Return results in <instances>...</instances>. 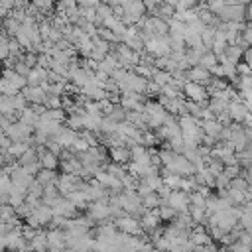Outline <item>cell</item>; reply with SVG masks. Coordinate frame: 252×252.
I'll list each match as a JSON object with an SVG mask.
<instances>
[{
  "label": "cell",
  "mask_w": 252,
  "mask_h": 252,
  "mask_svg": "<svg viewBox=\"0 0 252 252\" xmlns=\"http://www.w3.org/2000/svg\"><path fill=\"white\" fill-rule=\"evenodd\" d=\"M183 93L189 100H195V102H207V89L205 85L201 83H195V81H185L183 83Z\"/></svg>",
  "instance_id": "obj_1"
},
{
  "label": "cell",
  "mask_w": 252,
  "mask_h": 252,
  "mask_svg": "<svg viewBox=\"0 0 252 252\" xmlns=\"http://www.w3.org/2000/svg\"><path fill=\"white\" fill-rule=\"evenodd\" d=\"M98 35H100L104 41H108V43H110V41H112V43H118V41H120V37L116 35V32H112L110 28H104V26L98 28Z\"/></svg>",
  "instance_id": "obj_19"
},
{
  "label": "cell",
  "mask_w": 252,
  "mask_h": 252,
  "mask_svg": "<svg viewBox=\"0 0 252 252\" xmlns=\"http://www.w3.org/2000/svg\"><path fill=\"white\" fill-rule=\"evenodd\" d=\"M87 211H89V217L94 219V220H108V217H110V203H106V199L91 201Z\"/></svg>",
  "instance_id": "obj_3"
},
{
  "label": "cell",
  "mask_w": 252,
  "mask_h": 252,
  "mask_svg": "<svg viewBox=\"0 0 252 252\" xmlns=\"http://www.w3.org/2000/svg\"><path fill=\"white\" fill-rule=\"evenodd\" d=\"M39 163H41V167H47V169H55L61 161L57 159V154H53V152H49V150H45L41 156H39Z\"/></svg>",
  "instance_id": "obj_14"
},
{
  "label": "cell",
  "mask_w": 252,
  "mask_h": 252,
  "mask_svg": "<svg viewBox=\"0 0 252 252\" xmlns=\"http://www.w3.org/2000/svg\"><path fill=\"white\" fill-rule=\"evenodd\" d=\"M10 187H12V175L0 173V193H10Z\"/></svg>",
  "instance_id": "obj_22"
},
{
  "label": "cell",
  "mask_w": 252,
  "mask_h": 252,
  "mask_svg": "<svg viewBox=\"0 0 252 252\" xmlns=\"http://www.w3.org/2000/svg\"><path fill=\"white\" fill-rule=\"evenodd\" d=\"M222 173L226 175V177H236L238 175V165H224V169H222Z\"/></svg>",
  "instance_id": "obj_24"
},
{
  "label": "cell",
  "mask_w": 252,
  "mask_h": 252,
  "mask_svg": "<svg viewBox=\"0 0 252 252\" xmlns=\"http://www.w3.org/2000/svg\"><path fill=\"white\" fill-rule=\"evenodd\" d=\"M187 79L189 81H195V83H201V85H209L211 79H213V75H211L209 69H205L201 65H191L187 69Z\"/></svg>",
  "instance_id": "obj_6"
},
{
  "label": "cell",
  "mask_w": 252,
  "mask_h": 252,
  "mask_svg": "<svg viewBox=\"0 0 252 252\" xmlns=\"http://www.w3.org/2000/svg\"><path fill=\"white\" fill-rule=\"evenodd\" d=\"M4 41H8V35H4V33H0V43H4Z\"/></svg>",
  "instance_id": "obj_29"
},
{
  "label": "cell",
  "mask_w": 252,
  "mask_h": 252,
  "mask_svg": "<svg viewBox=\"0 0 252 252\" xmlns=\"http://www.w3.org/2000/svg\"><path fill=\"white\" fill-rule=\"evenodd\" d=\"M6 57H10V47H8V41L0 43V61H4Z\"/></svg>",
  "instance_id": "obj_26"
},
{
  "label": "cell",
  "mask_w": 252,
  "mask_h": 252,
  "mask_svg": "<svg viewBox=\"0 0 252 252\" xmlns=\"http://www.w3.org/2000/svg\"><path fill=\"white\" fill-rule=\"evenodd\" d=\"M77 4L83 8H96L100 4V0H77Z\"/></svg>",
  "instance_id": "obj_25"
},
{
  "label": "cell",
  "mask_w": 252,
  "mask_h": 252,
  "mask_svg": "<svg viewBox=\"0 0 252 252\" xmlns=\"http://www.w3.org/2000/svg\"><path fill=\"white\" fill-rule=\"evenodd\" d=\"M244 43H252V30H244Z\"/></svg>",
  "instance_id": "obj_27"
},
{
  "label": "cell",
  "mask_w": 252,
  "mask_h": 252,
  "mask_svg": "<svg viewBox=\"0 0 252 252\" xmlns=\"http://www.w3.org/2000/svg\"><path fill=\"white\" fill-rule=\"evenodd\" d=\"M219 18L220 20H224V22H240L242 18H244V6L238 2H232V4H224L219 12Z\"/></svg>",
  "instance_id": "obj_2"
},
{
  "label": "cell",
  "mask_w": 252,
  "mask_h": 252,
  "mask_svg": "<svg viewBox=\"0 0 252 252\" xmlns=\"http://www.w3.org/2000/svg\"><path fill=\"white\" fill-rule=\"evenodd\" d=\"M201 128L205 134L213 136V138H220V132H222V122H219L217 118H209V120H203L201 122Z\"/></svg>",
  "instance_id": "obj_9"
},
{
  "label": "cell",
  "mask_w": 252,
  "mask_h": 252,
  "mask_svg": "<svg viewBox=\"0 0 252 252\" xmlns=\"http://www.w3.org/2000/svg\"><path fill=\"white\" fill-rule=\"evenodd\" d=\"M65 108H47L45 110V114H41V116H47V118H51V120H59V122H65L67 120V116H65V112H63Z\"/></svg>",
  "instance_id": "obj_20"
},
{
  "label": "cell",
  "mask_w": 252,
  "mask_h": 252,
  "mask_svg": "<svg viewBox=\"0 0 252 252\" xmlns=\"http://www.w3.org/2000/svg\"><path fill=\"white\" fill-rule=\"evenodd\" d=\"M142 203H144L146 209H158L161 205V197L158 195V191H152V193L142 197Z\"/></svg>",
  "instance_id": "obj_17"
},
{
  "label": "cell",
  "mask_w": 252,
  "mask_h": 252,
  "mask_svg": "<svg viewBox=\"0 0 252 252\" xmlns=\"http://www.w3.org/2000/svg\"><path fill=\"white\" fill-rule=\"evenodd\" d=\"M244 55V51H242V47H238L236 43H230V45H226L224 47V51H222V55L220 57H224L226 61H230V63H238L240 61V57Z\"/></svg>",
  "instance_id": "obj_12"
},
{
  "label": "cell",
  "mask_w": 252,
  "mask_h": 252,
  "mask_svg": "<svg viewBox=\"0 0 252 252\" xmlns=\"http://www.w3.org/2000/svg\"><path fill=\"white\" fill-rule=\"evenodd\" d=\"M217 61H219V57L215 55V51H211V49H207L203 55H201V59H199V65L201 67H205V69H213L215 65H217Z\"/></svg>",
  "instance_id": "obj_16"
},
{
  "label": "cell",
  "mask_w": 252,
  "mask_h": 252,
  "mask_svg": "<svg viewBox=\"0 0 252 252\" xmlns=\"http://www.w3.org/2000/svg\"><path fill=\"white\" fill-rule=\"evenodd\" d=\"M228 114H230V118L232 120H236V122H244V120H248L250 118V112H248V106L246 104H242V102H228Z\"/></svg>",
  "instance_id": "obj_8"
},
{
  "label": "cell",
  "mask_w": 252,
  "mask_h": 252,
  "mask_svg": "<svg viewBox=\"0 0 252 252\" xmlns=\"http://www.w3.org/2000/svg\"><path fill=\"white\" fill-rule=\"evenodd\" d=\"M108 156L112 158V161H116V163H126L132 156H130V150L126 148V146H112L110 150H108Z\"/></svg>",
  "instance_id": "obj_10"
},
{
  "label": "cell",
  "mask_w": 252,
  "mask_h": 252,
  "mask_svg": "<svg viewBox=\"0 0 252 252\" xmlns=\"http://www.w3.org/2000/svg\"><path fill=\"white\" fill-rule=\"evenodd\" d=\"M236 71L242 75V77H246V75H252V67H250V63H236Z\"/></svg>",
  "instance_id": "obj_23"
},
{
  "label": "cell",
  "mask_w": 252,
  "mask_h": 252,
  "mask_svg": "<svg viewBox=\"0 0 252 252\" xmlns=\"http://www.w3.org/2000/svg\"><path fill=\"white\" fill-rule=\"evenodd\" d=\"M35 179H37L41 185H47V183H55L57 175H55V169H47V167H41V169L35 173Z\"/></svg>",
  "instance_id": "obj_15"
},
{
  "label": "cell",
  "mask_w": 252,
  "mask_h": 252,
  "mask_svg": "<svg viewBox=\"0 0 252 252\" xmlns=\"http://www.w3.org/2000/svg\"><path fill=\"white\" fill-rule=\"evenodd\" d=\"M159 220H161V217H159L158 209H148V211L142 215V219H140V224H142V228H144V230H148V232H154V230L159 226Z\"/></svg>",
  "instance_id": "obj_7"
},
{
  "label": "cell",
  "mask_w": 252,
  "mask_h": 252,
  "mask_svg": "<svg viewBox=\"0 0 252 252\" xmlns=\"http://www.w3.org/2000/svg\"><path fill=\"white\" fill-rule=\"evenodd\" d=\"M79 134H77V130H73V128H61V132L55 136V140L63 146V148H71V144L75 142V138H77Z\"/></svg>",
  "instance_id": "obj_11"
},
{
  "label": "cell",
  "mask_w": 252,
  "mask_h": 252,
  "mask_svg": "<svg viewBox=\"0 0 252 252\" xmlns=\"http://www.w3.org/2000/svg\"><path fill=\"white\" fill-rule=\"evenodd\" d=\"M167 203H169L177 213L189 211V205H191V201H189V193L183 191V189H173V191L169 193V197H167Z\"/></svg>",
  "instance_id": "obj_4"
},
{
  "label": "cell",
  "mask_w": 252,
  "mask_h": 252,
  "mask_svg": "<svg viewBox=\"0 0 252 252\" xmlns=\"http://www.w3.org/2000/svg\"><path fill=\"white\" fill-rule=\"evenodd\" d=\"M116 226L122 230V232H128V234H142V224L136 217L132 215H124V217H118L116 219Z\"/></svg>",
  "instance_id": "obj_5"
},
{
  "label": "cell",
  "mask_w": 252,
  "mask_h": 252,
  "mask_svg": "<svg viewBox=\"0 0 252 252\" xmlns=\"http://www.w3.org/2000/svg\"><path fill=\"white\" fill-rule=\"evenodd\" d=\"M89 148H91V144H89L81 134H79V136L75 138V142L71 144V150H73V152H79V154H81V152H87Z\"/></svg>",
  "instance_id": "obj_21"
},
{
  "label": "cell",
  "mask_w": 252,
  "mask_h": 252,
  "mask_svg": "<svg viewBox=\"0 0 252 252\" xmlns=\"http://www.w3.org/2000/svg\"><path fill=\"white\" fill-rule=\"evenodd\" d=\"M152 79L159 85V87H163V85H169L171 83V79H173V75L169 73V71H163V69H156L154 71V75H152Z\"/></svg>",
  "instance_id": "obj_18"
},
{
  "label": "cell",
  "mask_w": 252,
  "mask_h": 252,
  "mask_svg": "<svg viewBox=\"0 0 252 252\" xmlns=\"http://www.w3.org/2000/svg\"><path fill=\"white\" fill-rule=\"evenodd\" d=\"M28 148H32V144L28 142V140H20V142H12L10 146H8V150H6V154H10L12 158H20Z\"/></svg>",
  "instance_id": "obj_13"
},
{
  "label": "cell",
  "mask_w": 252,
  "mask_h": 252,
  "mask_svg": "<svg viewBox=\"0 0 252 252\" xmlns=\"http://www.w3.org/2000/svg\"><path fill=\"white\" fill-rule=\"evenodd\" d=\"M2 83H4V77H2V75H0V87H2Z\"/></svg>",
  "instance_id": "obj_30"
},
{
  "label": "cell",
  "mask_w": 252,
  "mask_h": 252,
  "mask_svg": "<svg viewBox=\"0 0 252 252\" xmlns=\"http://www.w3.org/2000/svg\"><path fill=\"white\" fill-rule=\"evenodd\" d=\"M244 57H246V61H248V63H250V61H252V47H250V49H246V51H244Z\"/></svg>",
  "instance_id": "obj_28"
}]
</instances>
